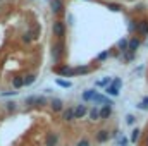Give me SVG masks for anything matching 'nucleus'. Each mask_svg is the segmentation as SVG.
I'll use <instances>...</instances> for the list:
<instances>
[{
	"label": "nucleus",
	"mask_w": 148,
	"mask_h": 146,
	"mask_svg": "<svg viewBox=\"0 0 148 146\" xmlns=\"http://www.w3.org/2000/svg\"><path fill=\"white\" fill-rule=\"evenodd\" d=\"M24 103L29 105V107H45V105H48L47 96H41V95H29V96H26Z\"/></svg>",
	"instance_id": "f257e3e1"
},
{
	"label": "nucleus",
	"mask_w": 148,
	"mask_h": 146,
	"mask_svg": "<svg viewBox=\"0 0 148 146\" xmlns=\"http://www.w3.org/2000/svg\"><path fill=\"white\" fill-rule=\"evenodd\" d=\"M66 31H67V28H66V23H64V21H60V19L53 21V24H52V33H53V36H57L59 40H62V38L66 36Z\"/></svg>",
	"instance_id": "f03ea898"
},
{
	"label": "nucleus",
	"mask_w": 148,
	"mask_h": 146,
	"mask_svg": "<svg viewBox=\"0 0 148 146\" xmlns=\"http://www.w3.org/2000/svg\"><path fill=\"white\" fill-rule=\"evenodd\" d=\"M64 55V41L57 40L53 45H52V60L53 62H59Z\"/></svg>",
	"instance_id": "7ed1b4c3"
},
{
	"label": "nucleus",
	"mask_w": 148,
	"mask_h": 146,
	"mask_svg": "<svg viewBox=\"0 0 148 146\" xmlns=\"http://www.w3.org/2000/svg\"><path fill=\"white\" fill-rule=\"evenodd\" d=\"M53 72L59 74L60 77H73V76H76L74 69H73V67H69L67 64H62V65H55V67H53Z\"/></svg>",
	"instance_id": "20e7f679"
},
{
	"label": "nucleus",
	"mask_w": 148,
	"mask_h": 146,
	"mask_svg": "<svg viewBox=\"0 0 148 146\" xmlns=\"http://www.w3.org/2000/svg\"><path fill=\"white\" fill-rule=\"evenodd\" d=\"M59 145H60L59 132H55V131L47 132V136H45V146H59Z\"/></svg>",
	"instance_id": "39448f33"
},
{
	"label": "nucleus",
	"mask_w": 148,
	"mask_h": 146,
	"mask_svg": "<svg viewBox=\"0 0 148 146\" xmlns=\"http://www.w3.org/2000/svg\"><path fill=\"white\" fill-rule=\"evenodd\" d=\"M73 113H74V119H83V117H86V113H88V105H84V103L74 105Z\"/></svg>",
	"instance_id": "423d86ee"
},
{
	"label": "nucleus",
	"mask_w": 148,
	"mask_h": 146,
	"mask_svg": "<svg viewBox=\"0 0 148 146\" xmlns=\"http://www.w3.org/2000/svg\"><path fill=\"white\" fill-rule=\"evenodd\" d=\"M48 105H50V110H52L53 113H60V112L64 110V102H62L60 98H52V100L48 102Z\"/></svg>",
	"instance_id": "0eeeda50"
},
{
	"label": "nucleus",
	"mask_w": 148,
	"mask_h": 146,
	"mask_svg": "<svg viewBox=\"0 0 148 146\" xmlns=\"http://www.w3.org/2000/svg\"><path fill=\"white\" fill-rule=\"evenodd\" d=\"M93 103H98V105H103V107H112V105H114V103H112V100L107 96V95H100V93H97V96H95Z\"/></svg>",
	"instance_id": "6e6552de"
},
{
	"label": "nucleus",
	"mask_w": 148,
	"mask_h": 146,
	"mask_svg": "<svg viewBox=\"0 0 148 146\" xmlns=\"http://www.w3.org/2000/svg\"><path fill=\"white\" fill-rule=\"evenodd\" d=\"M109 139H110V136H109V131H107V129H100V131H97V134H95V141H97L98 145L107 143Z\"/></svg>",
	"instance_id": "1a4fd4ad"
},
{
	"label": "nucleus",
	"mask_w": 148,
	"mask_h": 146,
	"mask_svg": "<svg viewBox=\"0 0 148 146\" xmlns=\"http://www.w3.org/2000/svg\"><path fill=\"white\" fill-rule=\"evenodd\" d=\"M112 117V107H100L98 108V119L100 120H109Z\"/></svg>",
	"instance_id": "9d476101"
},
{
	"label": "nucleus",
	"mask_w": 148,
	"mask_h": 146,
	"mask_svg": "<svg viewBox=\"0 0 148 146\" xmlns=\"http://www.w3.org/2000/svg\"><path fill=\"white\" fill-rule=\"evenodd\" d=\"M50 9L53 14H60L64 10V2L62 0H50Z\"/></svg>",
	"instance_id": "9b49d317"
},
{
	"label": "nucleus",
	"mask_w": 148,
	"mask_h": 146,
	"mask_svg": "<svg viewBox=\"0 0 148 146\" xmlns=\"http://www.w3.org/2000/svg\"><path fill=\"white\" fill-rule=\"evenodd\" d=\"M136 33L140 36H147L148 35V19L147 21H138V28H136Z\"/></svg>",
	"instance_id": "f8f14e48"
},
{
	"label": "nucleus",
	"mask_w": 148,
	"mask_h": 146,
	"mask_svg": "<svg viewBox=\"0 0 148 146\" xmlns=\"http://www.w3.org/2000/svg\"><path fill=\"white\" fill-rule=\"evenodd\" d=\"M140 45H141V40H138V38H127V50L129 52L136 53V50L140 48Z\"/></svg>",
	"instance_id": "ddd939ff"
},
{
	"label": "nucleus",
	"mask_w": 148,
	"mask_h": 146,
	"mask_svg": "<svg viewBox=\"0 0 148 146\" xmlns=\"http://www.w3.org/2000/svg\"><path fill=\"white\" fill-rule=\"evenodd\" d=\"M97 93H98L97 89H84L81 96H83V100H84V102H93V100H95V96H97Z\"/></svg>",
	"instance_id": "4468645a"
},
{
	"label": "nucleus",
	"mask_w": 148,
	"mask_h": 146,
	"mask_svg": "<svg viewBox=\"0 0 148 146\" xmlns=\"http://www.w3.org/2000/svg\"><path fill=\"white\" fill-rule=\"evenodd\" d=\"M60 113H62V120H64V122H71V120H74L73 107H71V108H64Z\"/></svg>",
	"instance_id": "2eb2a0df"
},
{
	"label": "nucleus",
	"mask_w": 148,
	"mask_h": 146,
	"mask_svg": "<svg viewBox=\"0 0 148 146\" xmlns=\"http://www.w3.org/2000/svg\"><path fill=\"white\" fill-rule=\"evenodd\" d=\"M33 40H35V36H33V33H31V31H24V33L21 35V41H23L24 45H31V43H33Z\"/></svg>",
	"instance_id": "dca6fc26"
},
{
	"label": "nucleus",
	"mask_w": 148,
	"mask_h": 146,
	"mask_svg": "<svg viewBox=\"0 0 148 146\" xmlns=\"http://www.w3.org/2000/svg\"><path fill=\"white\" fill-rule=\"evenodd\" d=\"M24 86V81H23V76H16L14 79H12V88L17 91V89H21Z\"/></svg>",
	"instance_id": "f3484780"
},
{
	"label": "nucleus",
	"mask_w": 148,
	"mask_h": 146,
	"mask_svg": "<svg viewBox=\"0 0 148 146\" xmlns=\"http://www.w3.org/2000/svg\"><path fill=\"white\" fill-rule=\"evenodd\" d=\"M140 136H141V129H140V127H134V129L131 131V138H129V141L134 145V143H138Z\"/></svg>",
	"instance_id": "a211bd4d"
},
{
	"label": "nucleus",
	"mask_w": 148,
	"mask_h": 146,
	"mask_svg": "<svg viewBox=\"0 0 148 146\" xmlns=\"http://www.w3.org/2000/svg\"><path fill=\"white\" fill-rule=\"evenodd\" d=\"M86 115H88L90 120H93V122L100 120V119H98V107H91V108H88V113H86Z\"/></svg>",
	"instance_id": "6ab92c4d"
},
{
	"label": "nucleus",
	"mask_w": 148,
	"mask_h": 146,
	"mask_svg": "<svg viewBox=\"0 0 148 146\" xmlns=\"http://www.w3.org/2000/svg\"><path fill=\"white\" fill-rule=\"evenodd\" d=\"M23 81H24V86H31L36 83V74H26L23 77Z\"/></svg>",
	"instance_id": "aec40b11"
},
{
	"label": "nucleus",
	"mask_w": 148,
	"mask_h": 146,
	"mask_svg": "<svg viewBox=\"0 0 148 146\" xmlns=\"http://www.w3.org/2000/svg\"><path fill=\"white\" fill-rule=\"evenodd\" d=\"M55 84L60 86V88H71L73 86V83L67 81V79H64V77H55Z\"/></svg>",
	"instance_id": "412c9836"
},
{
	"label": "nucleus",
	"mask_w": 148,
	"mask_h": 146,
	"mask_svg": "<svg viewBox=\"0 0 148 146\" xmlns=\"http://www.w3.org/2000/svg\"><path fill=\"white\" fill-rule=\"evenodd\" d=\"M134 59H136V53H134V52H129V50L122 52V60H124V62H133Z\"/></svg>",
	"instance_id": "4be33fe9"
},
{
	"label": "nucleus",
	"mask_w": 148,
	"mask_h": 146,
	"mask_svg": "<svg viewBox=\"0 0 148 146\" xmlns=\"http://www.w3.org/2000/svg\"><path fill=\"white\" fill-rule=\"evenodd\" d=\"M90 71H91V69H90L88 65H79V67H76V69H74L76 76H84V74H88Z\"/></svg>",
	"instance_id": "5701e85b"
},
{
	"label": "nucleus",
	"mask_w": 148,
	"mask_h": 146,
	"mask_svg": "<svg viewBox=\"0 0 148 146\" xmlns=\"http://www.w3.org/2000/svg\"><path fill=\"white\" fill-rule=\"evenodd\" d=\"M110 81H112L110 77H103V79H98L95 84H97V88H107L110 84Z\"/></svg>",
	"instance_id": "b1692460"
},
{
	"label": "nucleus",
	"mask_w": 148,
	"mask_h": 146,
	"mask_svg": "<svg viewBox=\"0 0 148 146\" xmlns=\"http://www.w3.org/2000/svg\"><path fill=\"white\" fill-rule=\"evenodd\" d=\"M117 50H119V52H126V50H127V38L119 40V43H117Z\"/></svg>",
	"instance_id": "393cba45"
},
{
	"label": "nucleus",
	"mask_w": 148,
	"mask_h": 146,
	"mask_svg": "<svg viewBox=\"0 0 148 146\" xmlns=\"http://www.w3.org/2000/svg\"><path fill=\"white\" fill-rule=\"evenodd\" d=\"M110 86H112V88H115L117 91H121V88H122V79H121V77L112 79V81H110Z\"/></svg>",
	"instance_id": "a878e982"
},
{
	"label": "nucleus",
	"mask_w": 148,
	"mask_h": 146,
	"mask_svg": "<svg viewBox=\"0 0 148 146\" xmlns=\"http://www.w3.org/2000/svg\"><path fill=\"white\" fill-rule=\"evenodd\" d=\"M105 93H107V95H109V96H115V98H117V96H119V95H121V91H117V89H115V88H112L110 84H109V86H107V88H105Z\"/></svg>",
	"instance_id": "bb28decb"
},
{
	"label": "nucleus",
	"mask_w": 148,
	"mask_h": 146,
	"mask_svg": "<svg viewBox=\"0 0 148 146\" xmlns=\"http://www.w3.org/2000/svg\"><path fill=\"white\" fill-rule=\"evenodd\" d=\"M5 110H7L9 113L16 112V110H17V103H16V102H5Z\"/></svg>",
	"instance_id": "cd10ccee"
},
{
	"label": "nucleus",
	"mask_w": 148,
	"mask_h": 146,
	"mask_svg": "<svg viewBox=\"0 0 148 146\" xmlns=\"http://www.w3.org/2000/svg\"><path fill=\"white\" fill-rule=\"evenodd\" d=\"M136 28H138V21H136V19H131V21L127 23V29H129V33H136Z\"/></svg>",
	"instance_id": "c85d7f7f"
},
{
	"label": "nucleus",
	"mask_w": 148,
	"mask_h": 146,
	"mask_svg": "<svg viewBox=\"0 0 148 146\" xmlns=\"http://www.w3.org/2000/svg\"><path fill=\"white\" fill-rule=\"evenodd\" d=\"M126 124H127V126H134V124H136V117L131 115V113H127V115H126Z\"/></svg>",
	"instance_id": "c756f323"
},
{
	"label": "nucleus",
	"mask_w": 148,
	"mask_h": 146,
	"mask_svg": "<svg viewBox=\"0 0 148 146\" xmlns=\"http://www.w3.org/2000/svg\"><path fill=\"white\" fill-rule=\"evenodd\" d=\"M17 93H19V91H16V89H14V91H2L0 96H2V98H7V96H16Z\"/></svg>",
	"instance_id": "7c9ffc66"
},
{
	"label": "nucleus",
	"mask_w": 148,
	"mask_h": 146,
	"mask_svg": "<svg viewBox=\"0 0 148 146\" xmlns=\"http://www.w3.org/2000/svg\"><path fill=\"white\" fill-rule=\"evenodd\" d=\"M117 139H119V143H117L115 146H127V145H129V139H127V138H122V136H119Z\"/></svg>",
	"instance_id": "2f4dec72"
},
{
	"label": "nucleus",
	"mask_w": 148,
	"mask_h": 146,
	"mask_svg": "<svg viewBox=\"0 0 148 146\" xmlns=\"http://www.w3.org/2000/svg\"><path fill=\"white\" fill-rule=\"evenodd\" d=\"M76 146H91V141H90L88 138H83L81 141H77V143H76Z\"/></svg>",
	"instance_id": "473e14b6"
},
{
	"label": "nucleus",
	"mask_w": 148,
	"mask_h": 146,
	"mask_svg": "<svg viewBox=\"0 0 148 146\" xmlns=\"http://www.w3.org/2000/svg\"><path fill=\"white\" fill-rule=\"evenodd\" d=\"M31 33H33V36L35 38L40 36V33H41V26H40V24H35V28L31 29Z\"/></svg>",
	"instance_id": "72a5a7b5"
},
{
	"label": "nucleus",
	"mask_w": 148,
	"mask_h": 146,
	"mask_svg": "<svg viewBox=\"0 0 148 146\" xmlns=\"http://www.w3.org/2000/svg\"><path fill=\"white\" fill-rule=\"evenodd\" d=\"M109 57V52H102V53H98V57H97V60H105Z\"/></svg>",
	"instance_id": "f704fd0d"
},
{
	"label": "nucleus",
	"mask_w": 148,
	"mask_h": 146,
	"mask_svg": "<svg viewBox=\"0 0 148 146\" xmlns=\"http://www.w3.org/2000/svg\"><path fill=\"white\" fill-rule=\"evenodd\" d=\"M109 7H110V10H121V9H122L121 3H110Z\"/></svg>",
	"instance_id": "c9c22d12"
},
{
	"label": "nucleus",
	"mask_w": 148,
	"mask_h": 146,
	"mask_svg": "<svg viewBox=\"0 0 148 146\" xmlns=\"http://www.w3.org/2000/svg\"><path fill=\"white\" fill-rule=\"evenodd\" d=\"M67 23H69V24H74V16H73V14H69V16H67Z\"/></svg>",
	"instance_id": "e433bc0d"
},
{
	"label": "nucleus",
	"mask_w": 148,
	"mask_h": 146,
	"mask_svg": "<svg viewBox=\"0 0 148 146\" xmlns=\"http://www.w3.org/2000/svg\"><path fill=\"white\" fill-rule=\"evenodd\" d=\"M145 146H148V134H147V138H145Z\"/></svg>",
	"instance_id": "4c0bfd02"
}]
</instances>
